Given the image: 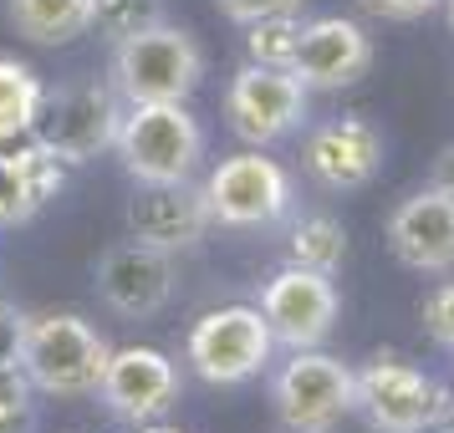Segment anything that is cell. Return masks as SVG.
<instances>
[{"label": "cell", "mask_w": 454, "mask_h": 433, "mask_svg": "<svg viewBox=\"0 0 454 433\" xmlns=\"http://www.w3.org/2000/svg\"><path fill=\"white\" fill-rule=\"evenodd\" d=\"M429 433H454V392H439V413H434Z\"/></svg>", "instance_id": "cell-29"}, {"label": "cell", "mask_w": 454, "mask_h": 433, "mask_svg": "<svg viewBox=\"0 0 454 433\" xmlns=\"http://www.w3.org/2000/svg\"><path fill=\"white\" fill-rule=\"evenodd\" d=\"M388 250L409 270H450L454 266V199L439 189H419L388 214Z\"/></svg>", "instance_id": "cell-15"}, {"label": "cell", "mask_w": 454, "mask_h": 433, "mask_svg": "<svg viewBox=\"0 0 454 433\" xmlns=\"http://www.w3.org/2000/svg\"><path fill=\"white\" fill-rule=\"evenodd\" d=\"M205 199L215 225L225 229H266L291 209V179L276 159H261V148L220 159L205 179Z\"/></svg>", "instance_id": "cell-8"}, {"label": "cell", "mask_w": 454, "mask_h": 433, "mask_svg": "<svg viewBox=\"0 0 454 433\" xmlns=\"http://www.w3.org/2000/svg\"><path fill=\"white\" fill-rule=\"evenodd\" d=\"M205 77V51L184 26H148L113 46V87L123 103H184Z\"/></svg>", "instance_id": "cell-3"}, {"label": "cell", "mask_w": 454, "mask_h": 433, "mask_svg": "<svg viewBox=\"0 0 454 433\" xmlns=\"http://www.w3.org/2000/svg\"><path fill=\"white\" fill-rule=\"evenodd\" d=\"M21 336H26V311L0 296V367L21 362Z\"/></svg>", "instance_id": "cell-26"}, {"label": "cell", "mask_w": 454, "mask_h": 433, "mask_svg": "<svg viewBox=\"0 0 454 433\" xmlns=\"http://www.w3.org/2000/svg\"><path fill=\"white\" fill-rule=\"evenodd\" d=\"M98 296L128 321L159 316L168 306V296H174V266H168L164 250L138 245V240L113 245L98 260Z\"/></svg>", "instance_id": "cell-14"}, {"label": "cell", "mask_w": 454, "mask_h": 433, "mask_svg": "<svg viewBox=\"0 0 454 433\" xmlns=\"http://www.w3.org/2000/svg\"><path fill=\"white\" fill-rule=\"evenodd\" d=\"M372 66V36L348 16H317L301 26V42L291 57V72L307 92H342L363 82Z\"/></svg>", "instance_id": "cell-13"}, {"label": "cell", "mask_w": 454, "mask_h": 433, "mask_svg": "<svg viewBox=\"0 0 454 433\" xmlns=\"http://www.w3.org/2000/svg\"><path fill=\"white\" fill-rule=\"evenodd\" d=\"M118 123H123L118 87L77 82L62 92H46L42 118H36V143L62 164H87L118 143Z\"/></svg>", "instance_id": "cell-6"}, {"label": "cell", "mask_w": 454, "mask_h": 433, "mask_svg": "<svg viewBox=\"0 0 454 433\" xmlns=\"http://www.w3.org/2000/svg\"><path fill=\"white\" fill-rule=\"evenodd\" d=\"M42 103H46L42 77H36L26 62L0 57V143H16V138H26V133H36Z\"/></svg>", "instance_id": "cell-19"}, {"label": "cell", "mask_w": 454, "mask_h": 433, "mask_svg": "<svg viewBox=\"0 0 454 433\" xmlns=\"http://www.w3.org/2000/svg\"><path fill=\"white\" fill-rule=\"evenodd\" d=\"M444 16H450V31H454V0H444Z\"/></svg>", "instance_id": "cell-31"}, {"label": "cell", "mask_w": 454, "mask_h": 433, "mask_svg": "<svg viewBox=\"0 0 454 433\" xmlns=\"http://www.w3.org/2000/svg\"><path fill=\"white\" fill-rule=\"evenodd\" d=\"M270 347H276V336H270L261 306H220L189 327L184 362L209 388H240L255 372H266Z\"/></svg>", "instance_id": "cell-4"}, {"label": "cell", "mask_w": 454, "mask_h": 433, "mask_svg": "<svg viewBox=\"0 0 454 433\" xmlns=\"http://www.w3.org/2000/svg\"><path fill=\"white\" fill-rule=\"evenodd\" d=\"M215 214H209L205 184L179 179V184H138L128 199V235L138 245H153L174 255V250H194L209 235Z\"/></svg>", "instance_id": "cell-11"}, {"label": "cell", "mask_w": 454, "mask_h": 433, "mask_svg": "<svg viewBox=\"0 0 454 433\" xmlns=\"http://www.w3.org/2000/svg\"><path fill=\"white\" fill-rule=\"evenodd\" d=\"M107 336L87 316L77 311H42L26 316V336H21V372L31 377L36 392L51 398H82L98 392L107 372Z\"/></svg>", "instance_id": "cell-1"}, {"label": "cell", "mask_w": 454, "mask_h": 433, "mask_svg": "<svg viewBox=\"0 0 454 433\" xmlns=\"http://www.w3.org/2000/svg\"><path fill=\"white\" fill-rule=\"evenodd\" d=\"M138 433H179V429H168V423H138Z\"/></svg>", "instance_id": "cell-30"}, {"label": "cell", "mask_w": 454, "mask_h": 433, "mask_svg": "<svg viewBox=\"0 0 454 433\" xmlns=\"http://www.w3.org/2000/svg\"><path fill=\"white\" fill-rule=\"evenodd\" d=\"M368 16H383V21H424L429 11H439L444 0H357Z\"/></svg>", "instance_id": "cell-27"}, {"label": "cell", "mask_w": 454, "mask_h": 433, "mask_svg": "<svg viewBox=\"0 0 454 433\" xmlns=\"http://www.w3.org/2000/svg\"><path fill=\"white\" fill-rule=\"evenodd\" d=\"M230 133L250 148H270L307 123V87L291 66L246 62L225 87Z\"/></svg>", "instance_id": "cell-5"}, {"label": "cell", "mask_w": 454, "mask_h": 433, "mask_svg": "<svg viewBox=\"0 0 454 433\" xmlns=\"http://www.w3.org/2000/svg\"><path fill=\"white\" fill-rule=\"evenodd\" d=\"M36 388L21 372V362L0 367V433H36Z\"/></svg>", "instance_id": "cell-23"}, {"label": "cell", "mask_w": 454, "mask_h": 433, "mask_svg": "<svg viewBox=\"0 0 454 433\" xmlns=\"http://www.w3.org/2000/svg\"><path fill=\"white\" fill-rule=\"evenodd\" d=\"M11 26L36 46H67L92 31V0H11Z\"/></svg>", "instance_id": "cell-18"}, {"label": "cell", "mask_w": 454, "mask_h": 433, "mask_svg": "<svg viewBox=\"0 0 454 433\" xmlns=\"http://www.w3.org/2000/svg\"><path fill=\"white\" fill-rule=\"evenodd\" d=\"M291 266H307V270H337L342 255H348V229L337 225L332 214H307L291 225Z\"/></svg>", "instance_id": "cell-20"}, {"label": "cell", "mask_w": 454, "mask_h": 433, "mask_svg": "<svg viewBox=\"0 0 454 433\" xmlns=\"http://www.w3.org/2000/svg\"><path fill=\"white\" fill-rule=\"evenodd\" d=\"M57 189H62V159H51L42 143L0 153V229L26 225Z\"/></svg>", "instance_id": "cell-17"}, {"label": "cell", "mask_w": 454, "mask_h": 433, "mask_svg": "<svg viewBox=\"0 0 454 433\" xmlns=\"http://www.w3.org/2000/svg\"><path fill=\"white\" fill-rule=\"evenodd\" d=\"M98 398L123 423H153L179 398V367L159 347H123L107 357V372L98 383Z\"/></svg>", "instance_id": "cell-12"}, {"label": "cell", "mask_w": 454, "mask_h": 433, "mask_svg": "<svg viewBox=\"0 0 454 433\" xmlns=\"http://www.w3.org/2000/svg\"><path fill=\"white\" fill-rule=\"evenodd\" d=\"M281 433H317V429H286V423H281Z\"/></svg>", "instance_id": "cell-32"}, {"label": "cell", "mask_w": 454, "mask_h": 433, "mask_svg": "<svg viewBox=\"0 0 454 433\" xmlns=\"http://www.w3.org/2000/svg\"><path fill=\"white\" fill-rule=\"evenodd\" d=\"M352 392H357V372L348 362H337V357H327L317 347H301L291 352V362L276 372L270 403H276V418L286 429L332 433L337 418L352 413Z\"/></svg>", "instance_id": "cell-7"}, {"label": "cell", "mask_w": 454, "mask_h": 433, "mask_svg": "<svg viewBox=\"0 0 454 433\" xmlns=\"http://www.w3.org/2000/svg\"><path fill=\"white\" fill-rule=\"evenodd\" d=\"M337 286L327 270H307V266H281L261 286V316H266L270 336L281 347L301 352V347H322L337 327Z\"/></svg>", "instance_id": "cell-9"}, {"label": "cell", "mask_w": 454, "mask_h": 433, "mask_svg": "<svg viewBox=\"0 0 454 433\" xmlns=\"http://www.w3.org/2000/svg\"><path fill=\"white\" fill-rule=\"evenodd\" d=\"M118 159L138 184H179L194 179L205 159V128L184 103H128L118 123Z\"/></svg>", "instance_id": "cell-2"}, {"label": "cell", "mask_w": 454, "mask_h": 433, "mask_svg": "<svg viewBox=\"0 0 454 433\" xmlns=\"http://www.w3.org/2000/svg\"><path fill=\"white\" fill-rule=\"evenodd\" d=\"M246 31H250V36H246L250 62H261V66H291L296 42H301V16H266V21H250Z\"/></svg>", "instance_id": "cell-21"}, {"label": "cell", "mask_w": 454, "mask_h": 433, "mask_svg": "<svg viewBox=\"0 0 454 433\" xmlns=\"http://www.w3.org/2000/svg\"><path fill=\"white\" fill-rule=\"evenodd\" d=\"M383 164V138L368 118H332L307 138V168L327 189H363Z\"/></svg>", "instance_id": "cell-16"}, {"label": "cell", "mask_w": 454, "mask_h": 433, "mask_svg": "<svg viewBox=\"0 0 454 433\" xmlns=\"http://www.w3.org/2000/svg\"><path fill=\"white\" fill-rule=\"evenodd\" d=\"M92 26L113 42L138 36L148 26H164V0H92Z\"/></svg>", "instance_id": "cell-22"}, {"label": "cell", "mask_w": 454, "mask_h": 433, "mask_svg": "<svg viewBox=\"0 0 454 433\" xmlns=\"http://www.w3.org/2000/svg\"><path fill=\"white\" fill-rule=\"evenodd\" d=\"M220 11L235 26H250V21H266V16H296L301 0H220Z\"/></svg>", "instance_id": "cell-25"}, {"label": "cell", "mask_w": 454, "mask_h": 433, "mask_svg": "<svg viewBox=\"0 0 454 433\" xmlns=\"http://www.w3.org/2000/svg\"><path fill=\"white\" fill-rule=\"evenodd\" d=\"M439 392L429 377L398 357H372L357 372V392H352V413L368 418L372 433H429L434 413H439Z\"/></svg>", "instance_id": "cell-10"}, {"label": "cell", "mask_w": 454, "mask_h": 433, "mask_svg": "<svg viewBox=\"0 0 454 433\" xmlns=\"http://www.w3.org/2000/svg\"><path fill=\"white\" fill-rule=\"evenodd\" d=\"M429 189H439L444 199H454V143L439 148V159H434V168H429Z\"/></svg>", "instance_id": "cell-28"}, {"label": "cell", "mask_w": 454, "mask_h": 433, "mask_svg": "<svg viewBox=\"0 0 454 433\" xmlns=\"http://www.w3.org/2000/svg\"><path fill=\"white\" fill-rule=\"evenodd\" d=\"M424 331L434 336V347L454 352V281H444V286L424 301Z\"/></svg>", "instance_id": "cell-24"}]
</instances>
